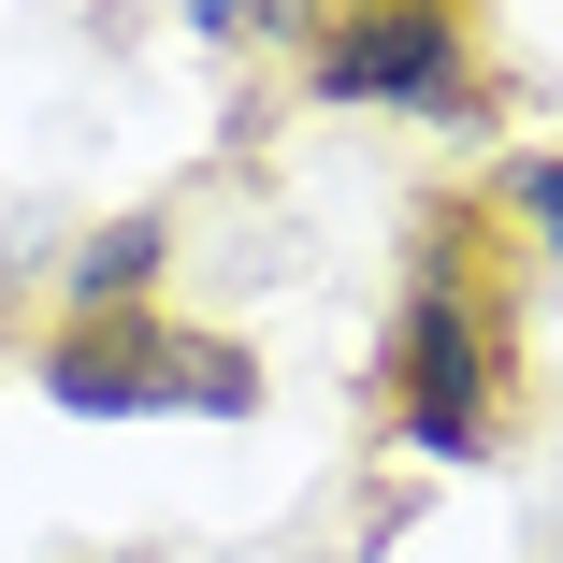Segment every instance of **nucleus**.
Wrapping results in <instances>:
<instances>
[{"instance_id":"1","label":"nucleus","mask_w":563,"mask_h":563,"mask_svg":"<svg viewBox=\"0 0 563 563\" xmlns=\"http://www.w3.org/2000/svg\"><path fill=\"white\" fill-rule=\"evenodd\" d=\"M44 390H58L73 419H174V405H202V419H246V405H261V362H232L217 332H145V318H87V332H58Z\"/></svg>"},{"instance_id":"2","label":"nucleus","mask_w":563,"mask_h":563,"mask_svg":"<svg viewBox=\"0 0 563 563\" xmlns=\"http://www.w3.org/2000/svg\"><path fill=\"white\" fill-rule=\"evenodd\" d=\"M390 376H405V433H419V463H463V448H477V405H492V347H477L463 289H419V303H405Z\"/></svg>"},{"instance_id":"3","label":"nucleus","mask_w":563,"mask_h":563,"mask_svg":"<svg viewBox=\"0 0 563 563\" xmlns=\"http://www.w3.org/2000/svg\"><path fill=\"white\" fill-rule=\"evenodd\" d=\"M318 87L332 101H419V117H463V44H448L433 0H376L318 44Z\"/></svg>"},{"instance_id":"4","label":"nucleus","mask_w":563,"mask_h":563,"mask_svg":"<svg viewBox=\"0 0 563 563\" xmlns=\"http://www.w3.org/2000/svg\"><path fill=\"white\" fill-rule=\"evenodd\" d=\"M145 275H159V217H117V232L73 261V303H131Z\"/></svg>"},{"instance_id":"5","label":"nucleus","mask_w":563,"mask_h":563,"mask_svg":"<svg viewBox=\"0 0 563 563\" xmlns=\"http://www.w3.org/2000/svg\"><path fill=\"white\" fill-rule=\"evenodd\" d=\"M520 217H534V232L563 246V159H520Z\"/></svg>"}]
</instances>
